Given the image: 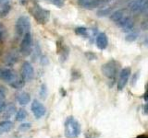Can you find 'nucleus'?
<instances>
[{
  "instance_id": "3",
  "label": "nucleus",
  "mask_w": 148,
  "mask_h": 138,
  "mask_svg": "<svg viewBox=\"0 0 148 138\" xmlns=\"http://www.w3.org/2000/svg\"><path fill=\"white\" fill-rule=\"evenodd\" d=\"M31 30V22L29 18L26 16H21L18 18L15 24L16 35L18 37H23L25 33L30 32Z\"/></svg>"
},
{
  "instance_id": "27",
  "label": "nucleus",
  "mask_w": 148,
  "mask_h": 138,
  "mask_svg": "<svg viewBox=\"0 0 148 138\" xmlns=\"http://www.w3.org/2000/svg\"><path fill=\"white\" fill-rule=\"evenodd\" d=\"M30 128H31V123H23V124H21L20 127H18V130L25 132L27 130H29Z\"/></svg>"
},
{
  "instance_id": "16",
  "label": "nucleus",
  "mask_w": 148,
  "mask_h": 138,
  "mask_svg": "<svg viewBox=\"0 0 148 138\" xmlns=\"http://www.w3.org/2000/svg\"><path fill=\"white\" fill-rule=\"evenodd\" d=\"M125 16V11L122 10V9H119V10H116L113 13L110 14V20L114 21L115 23L118 22L119 20H120L121 18H123Z\"/></svg>"
},
{
  "instance_id": "8",
  "label": "nucleus",
  "mask_w": 148,
  "mask_h": 138,
  "mask_svg": "<svg viewBox=\"0 0 148 138\" xmlns=\"http://www.w3.org/2000/svg\"><path fill=\"white\" fill-rule=\"evenodd\" d=\"M32 112L36 119H40L45 114L46 109L39 100L34 99L32 103Z\"/></svg>"
},
{
  "instance_id": "35",
  "label": "nucleus",
  "mask_w": 148,
  "mask_h": 138,
  "mask_svg": "<svg viewBox=\"0 0 148 138\" xmlns=\"http://www.w3.org/2000/svg\"><path fill=\"white\" fill-rule=\"evenodd\" d=\"M145 44L146 46H148V38L145 41Z\"/></svg>"
},
{
  "instance_id": "7",
  "label": "nucleus",
  "mask_w": 148,
  "mask_h": 138,
  "mask_svg": "<svg viewBox=\"0 0 148 138\" xmlns=\"http://www.w3.org/2000/svg\"><path fill=\"white\" fill-rule=\"evenodd\" d=\"M34 76V70L32 64L28 62H24L21 66V77L24 79V81H30Z\"/></svg>"
},
{
  "instance_id": "29",
  "label": "nucleus",
  "mask_w": 148,
  "mask_h": 138,
  "mask_svg": "<svg viewBox=\"0 0 148 138\" xmlns=\"http://www.w3.org/2000/svg\"><path fill=\"white\" fill-rule=\"evenodd\" d=\"M6 98V93H5V89L3 87H0V99H4Z\"/></svg>"
},
{
  "instance_id": "5",
  "label": "nucleus",
  "mask_w": 148,
  "mask_h": 138,
  "mask_svg": "<svg viewBox=\"0 0 148 138\" xmlns=\"http://www.w3.org/2000/svg\"><path fill=\"white\" fill-rule=\"evenodd\" d=\"M32 49V34L30 31L23 35L21 43L20 51L23 56H28V55L31 54Z\"/></svg>"
},
{
  "instance_id": "33",
  "label": "nucleus",
  "mask_w": 148,
  "mask_h": 138,
  "mask_svg": "<svg viewBox=\"0 0 148 138\" xmlns=\"http://www.w3.org/2000/svg\"><path fill=\"white\" fill-rule=\"evenodd\" d=\"M145 99L146 102H148V90H147L146 93L145 94Z\"/></svg>"
},
{
  "instance_id": "12",
  "label": "nucleus",
  "mask_w": 148,
  "mask_h": 138,
  "mask_svg": "<svg viewBox=\"0 0 148 138\" xmlns=\"http://www.w3.org/2000/svg\"><path fill=\"white\" fill-rule=\"evenodd\" d=\"M145 0H132L129 4V8L132 12H142L143 3Z\"/></svg>"
},
{
  "instance_id": "20",
  "label": "nucleus",
  "mask_w": 148,
  "mask_h": 138,
  "mask_svg": "<svg viewBox=\"0 0 148 138\" xmlns=\"http://www.w3.org/2000/svg\"><path fill=\"white\" fill-rule=\"evenodd\" d=\"M10 8H11V7H10V5H9L8 3L5 4L4 6H2V7L0 8V18L6 17L9 13V11H10Z\"/></svg>"
},
{
  "instance_id": "19",
  "label": "nucleus",
  "mask_w": 148,
  "mask_h": 138,
  "mask_svg": "<svg viewBox=\"0 0 148 138\" xmlns=\"http://www.w3.org/2000/svg\"><path fill=\"white\" fill-rule=\"evenodd\" d=\"M5 62H6V64H8V66H11V64H15L17 62V56L15 55V53H12L8 54L6 59H5Z\"/></svg>"
},
{
  "instance_id": "15",
  "label": "nucleus",
  "mask_w": 148,
  "mask_h": 138,
  "mask_svg": "<svg viewBox=\"0 0 148 138\" xmlns=\"http://www.w3.org/2000/svg\"><path fill=\"white\" fill-rule=\"evenodd\" d=\"M13 125L14 124L11 121L5 120V121L0 122V133H8L9 131H11L13 128Z\"/></svg>"
},
{
  "instance_id": "11",
  "label": "nucleus",
  "mask_w": 148,
  "mask_h": 138,
  "mask_svg": "<svg viewBox=\"0 0 148 138\" xmlns=\"http://www.w3.org/2000/svg\"><path fill=\"white\" fill-rule=\"evenodd\" d=\"M108 40L106 35L104 33V32H101L96 37V45L100 50H105L106 47H108Z\"/></svg>"
},
{
  "instance_id": "34",
  "label": "nucleus",
  "mask_w": 148,
  "mask_h": 138,
  "mask_svg": "<svg viewBox=\"0 0 148 138\" xmlns=\"http://www.w3.org/2000/svg\"><path fill=\"white\" fill-rule=\"evenodd\" d=\"M136 138H148V135H139V136H137Z\"/></svg>"
},
{
  "instance_id": "2",
  "label": "nucleus",
  "mask_w": 148,
  "mask_h": 138,
  "mask_svg": "<svg viewBox=\"0 0 148 138\" xmlns=\"http://www.w3.org/2000/svg\"><path fill=\"white\" fill-rule=\"evenodd\" d=\"M119 63L114 61V60H111V61L106 63L102 66L101 70L105 76L108 77V79L113 80L115 79V77L117 76L119 73Z\"/></svg>"
},
{
  "instance_id": "31",
  "label": "nucleus",
  "mask_w": 148,
  "mask_h": 138,
  "mask_svg": "<svg viewBox=\"0 0 148 138\" xmlns=\"http://www.w3.org/2000/svg\"><path fill=\"white\" fill-rule=\"evenodd\" d=\"M143 110H145V113L148 114V102L145 103V107H143Z\"/></svg>"
},
{
  "instance_id": "32",
  "label": "nucleus",
  "mask_w": 148,
  "mask_h": 138,
  "mask_svg": "<svg viewBox=\"0 0 148 138\" xmlns=\"http://www.w3.org/2000/svg\"><path fill=\"white\" fill-rule=\"evenodd\" d=\"M8 0H0V6H4L5 4H8Z\"/></svg>"
},
{
  "instance_id": "10",
  "label": "nucleus",
  "mask_w": 148,
  "mask_h": 138,
  "mask_svg": "<svg viewBox=\"0 0 148 138\" xmlns=\"http://www.w3.org/2000/svg\"><path fill=\"white\" fill-rule=\"evenodd\" d=\"M116 24H117L119 27L122 28L124 30H127V31L131 30L133 27V22L131 20V18H129V17H124L118 22H116Z\"/></svg>"
},
{
  "instance_id": "21",
  "label": "nucleus",
  "mask_w": 148,
  "mask_h": 138,
  "mask_svg": "<svg viewBox=\"0 0 148 138\" xmlns=\"http://www.w3.org/2000/svg\"><path fill=\"white\" fill-rule=\"evenodd\" d=\"M111 10H112V8H111V7L102 8L101 10H99L98 12H97V15H98L99 17H106V16H108V15H110Z\"/></svg>"
},
{
  "instance_id": "9",
  "label": "nucleus",
  "mask_w": 148,
  "mask_h": 138,
  "mask_svg": "<svg viewBox=\"0 0 148 138\" xmlns=\"http://www.w3.org/2000/svg\"><path fill=\"white\" fill-rule=\"evenodd\" d=\"M17 76L15 72L9 68H1L0 67V79L10 83L14 79H16Z\"/></svg>"
},
{
  "instance_id": "13",
  "label": "nucleus",
  "mask_w": 148,
  "mask_h": 138,
  "mask_svg": "<svg viewBox=\"0 0 148 138\" xmlns=\"http://www.w3.org/2000/svg\"><path fill=\"white\" fill-rule=\"evenodd\" d=\"M17 100L21 105H26L31 101V96L28 92H21L17 95Z\"/></svg>"
},
{
  "instance_id": "36",
  "label": "nucleus",
  "mask_w": 148,
  "mask_h": 138,
  "mask_svg": "<svg viewBox=\"0 0 148 138\" xmlns=\"http://www.w3.org/2000/svg\"><path fill=\"white\" fill-rule=\"evenodd\" d=\"M147 90H148V85H147Z\"/></svg>"
},
{
  "instance_id": "6",
  "label": "nucleus",
  "mask_w": 148,
  "mask_h": 138,
  "mask_svg": "<svg viewBox=\"0 0 148 138\" xmlns=\"http://www.w3.org/2000/svg\"><path fill=\"white\" fill-rule=\"evenodd\" d=\"M131 74H132V70L130 67H125L120 71L119 80H118V85H117L119 90H122L125 87V86L127 85Z\"/></svg>"
},
{
  "instance_id": "28",
  "label": "nucleus",
  "mask_w": 148,
  "mask_h": 138,
  "mask_svg": "<svg viewBox=\"0 0 148 138\" xmlns=\"http://www.w3.org/2000/svg\"><path fill=\"white\" fill-rule=\"evenodd\" d=\"M85 56L87 57V59H89V60H95V59H97L96 54H95L94 53H91V52H87L85 53Z\"/></svg>"
},
{
  "instance_id": "1",
  "label": "nucleus",
  "mask_w": 148,
  "mask_h": 138,
  "mask_svg": "<svg viewBox=\"0 0 148 138\" xmlns=\"http://www.w3.org/2000/svg\"><path fill=\"white\" fill-rule=\"evenodd\" d=\"M81 133V124L77 120L69 116L65 122V135L67 138H77Z\"/></svg>"
},
{
  "instance_id": "30",
  "label": "nucleus",
  "mask_w": 148,
  "mask_h": 138,
  "mask_svg": "<svg viewBox=\"0 0 148 138\" xmlns=\"http://www.w3.org/2000/svg\"><path fill=\"white\" fill-rule=\"evenodd\" d=\"M5 107H6V103H5V101L3 99H0V113L3 112Z\"/></svg>"
},
{
  "instance_id": "14",
  "label": "nucleus",
  "mask_w": 148,
  "mask_h": 138,
  "mask_svg": "<svg viewBox=\"0 0 148 138\" xmlns=\"http://www.w3.org/2000/svg\"><path fill=\"white\" fill-rule=\"evenodd\" d=\"M16 112V106L14 104H8L6 106L3 110V118L4 119H8L10 118L12 115Z\"/></svg>"
},
{
  "instance_id": "23",
  "label": "nucleus",
  "mask_w": 148,
  "mask_h": 138,
  "mask_svg": "<svg viewBox=\"0 0 148 138\" xmlns=\"http://www.w3.org/2000/svg\"><path fill=\"white\" fill-rule=\"evenodd\" d=\"M75 33L80 36H87V29L84 27H78L75 29Z\"/></svg>"
},
{
  "instance_id": "4",
  "label": "nucleus",
  "mask_w": 148,
  "mask_h": 138,
  "mask_svg": "<svg viewBox=\"0 0 148 138\" xmlns=\"http://www.w3.org/2000/svg\"><path fill=\"white\" fill-rule=\"evenodd\" d=\"M32 14L34 17L36 21L40 23V24H45L46 22L49 20L50 13L48 10H45L43 7H41L39 5H35L32 7Z\"/></svg>"
},
{
  "instance_id": "26",
  "label": "nucleus",
  "mask_w": 148,
  "mask_h": 138,
  "mask_svg": "<svg viewBox=\"0 0 148 138\" xmlns=\"http://www.w3.org/2000/svg\"><path fill=\"white\" fill-rule=\"evenodd\" d=\"M46 92H47V89H46V86L45 84L42 85L41 86V89H40V96H41V98L45 99Z\"/></svg>"
},
{
  "instance_id": "24",
  "label": "nucleus",
  "mask_w": 148,
  "mask_h": 138,
  "mask_svg": "<svg viewBox=\"0 0 148 138\" xmlns=\"http://www.w3.org/2000/svg\"><path fill=\"white\" fill-rule=\"evenodd\" d=\"M138 38V34L137 33H130L126 36V38H125V40H126L127 41H129V43H132V41H136Z\"/></svg>"
},
{
  "instance_id": "18",
  "label": "nucleus",
  "mask_w": 148,
  "mask_h": 138,
  "mask_svg": "<svg viewBox=\"0 0 148 138\" xmlns=\"http://www.w3.org/2000/svg\"><path fill=\"white\" fill-rule=\"evenodd\" d=\"M27 118V112L24 109H21L18 110L17 113H16V121L18 122H21L23 120H25Z\"/></svg>"
},
{
  "instance_id": "17",
  "label": "nucleus",
  "mask_w": 148,
  "mask_h": 138,
  "mask_svg": "<svg viewBox=\"0 0 148 138\" xmlns=\"http://www.w3.org/2000/svg\"><path fill=\"white\" fill-rule=\"evenodd\" d=\"M25 85V81L24 79L21 77V78H16L14 79L12 82H10V87H12L13 89H21V87H23Z\"/></svg>"
},
{
  "instance_id": "22",
  "label": "nucleus",
  "mask_w": 148,
  "mask_h": 138,
  "mask_svg": "<svg viewBox=\"0 0 148 138\" xmlns=\"http://www.w3.org/2000/svg\"><path fill=\"white\" fill-rule=\"evenodd\" d=\"M5 38H6V27L0 23V44L5 41Z\"/></svg>"
},
{
  "instance_id": "25",
  "label": "nucleus",
  "mask_w": 148,
  "mask_h": 138,
  "mask_svg": "<svg viewBox=\"0 0 148 138\" xmlns=\"http://www.w3.org/2000/svg\"><path fill=\"white\" fill-rule=\"evenodd\" d=\"M46 1L52 3L53 5L58 7H62L64 6V0H46Z\"/></svg>"
}]
</instances>
